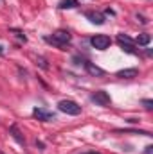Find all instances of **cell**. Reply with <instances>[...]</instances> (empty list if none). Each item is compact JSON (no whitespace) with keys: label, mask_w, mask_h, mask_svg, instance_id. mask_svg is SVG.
Segmentation results:
<instances>
[{"label":"cell","mask_w":153,"mask_h":154,"mask_svg":"<svg viewBox=\"0 0 153 154\" xmlns=\"http://www.w3.org/2000/svg\"><path fill=\"white\" fill-rule=\"evenodd\" d=\"M49 43H52V45H56V47H63V45H67V43H70V32L69 31H63V29H60V31H56V32H52V36H49V38H45Z\"/></svg>","instance_id":"1"},{"label":"cell","mask_w":153,"mask_h":154,"mask_svg":"<svg viewBox=\"0 0 153 154\" xmlns=\"http://www.w3.org/2000/svg\"><path fill=\"white\" fill-rule=\"evenodd\" d=\"M58 109L61 111V113H65V115H72L76 116L81 113V106L74 102V100H69V99H65V100H60L58 102Z\"/></svg>","instance_id":"2"},{"label":"cell","mask_w":153,"mask_h":154,"mask_svg":"<svg viewBox=\"0 0 153 154\" xmlns=\"http://www.w3.org/2000/svg\"><path fill=\"white\" fill-rule=\"evenodd\" d=\"M90 45L94 48H97V50H106L112 45V39H110V36H106V34H96V36L90 38Z\"/></svg>","instance_id":"3"},{"label":"cell","mask_w":153,"mask_h":154,"mask_svg":"<svg viewBox=\"0 0 153 154\" xmlns=\"http://www.w3.org/2000/svg\"><path fill=\"white\" fill-rule=\"evenodd\" d=\"M97 106H110V95L105 91V90H99V91H96V93H92V97H90Z\"/></svg>","instance_id":"4"},{"label":"cell","mask_w":153,"mask_h":154,"mask_svg":"<svg viewBox=\"0 0 153 154\" xmlns=\"http://www.w3.org/2000/svg\"><path fill=\"white\" fill-rule=\"evenodd\" d=\"M117 43L122 47V50H126V52H130V54H135V50H133V39L130 38V36L119 34V36H117Z\"/></svg>","instance_id":"5"},{"label":"cell","mask_w":153,"mask_h":154,"mask_svg":"<svg viewBox=\"0 0 153 154\" xmlns=\"http://www.w3.org/2000/svg\"><path fill=\"white\" fill-rule=\"evenodd\" d=\"M83 66H85V70H86L92 77H105V75H106V72H105L103 68L96 66V65H94V63H90V61H83Z\"/></svg>","instance_id":"6"},{"label":"cell","mask_w":153,"mask_h":154,"mask_svg":"<svg viewBox=\"0 0 153 154\" xmlns=\"http://www.w3.org/2000/svg\"><path fill=\"white\" fill-rule=\"evenodd\" d=\"M33 115H34V118H38L41 122H52V120L56 118L54 113H50V111H47V109H43V108H36V109L33 111Z\"/></svg>","instance_id":"7"},{"label":"cell","mask_w":153,"mask_h":154,"mask_svg":"<svg viewBox=\"0 0 153 154\" xmlns=\"http://www.w3.org/2000/svg\"><path fill=\"white\" fill-rule=\"evenodd\" d=\"M85 16H86L92 23H96V25H103V23H105V14H101V13L86 11V13H85Z\"/></svg>","instance_id":"8"},{"label":"cell","mask_w":153,"mask_h":154,"mask_svg":"<svg viewBox=\"0 0 153 154\" xmlns=\"http://www.w3.org/2000/svg\"><path fill=\"white\" fill-rule=\"evenodd\" d=\"M137 75H139L137 68H124V70L117 72V77H121V79H133V77H137Z\"/></svg>","instance_id":"9"},{"label":"cell","mask_w":153,"mask_h":154,"mask_svg":"<svg viewBox=\"0 0 153 154\" xmlns=\"http://www.w3.org/2000/svg\"><path fill=\"white\" fill-rule=\"evenodd\" d=\"M9 133H11V136H13V138H15V140H16V142H18L20 145H25V140H24V136H22V133L18 131V127H16L15 124H13V125L9 127Z\"/></svg>","instance_id":"10"},{"label":"cell","mask_w":153,"mask_h":154,"mask_svg":"<svg viewBox=\"0 0 153 154\" xmlns=\"http://www.w3.org/2000/svg\"><path fill=\"white\" fill-rule=\"evenodd\" d=\"M79 5V2L77 0H61L60 2V9H74V7H77Z\"/></svg>","instance_id":"11"},{"label":"cell","mask_w":153,"mask_h":154,"mask_svg":"<svg viewBox=\"0 0 153 154\" xmlns=\"http://www.w3.org/2000/svg\"><path fill=\"white\" fill-rule=\"evenodd\" d=\"M150 41H151V36H150V34H146V32L139 34V38H137V43H139V45H142V47L150 45Z\"/></svg>","instance_id":"12"},{"label":"cell","mask_w":153,"mask_h":154,"mask_svg":"<svg viewBox=\"0 0 153 154\" xmlns=\"http://www.w3.org/2000/svg\"><path fill=\"white\" fill-rule=\"evenodd\" d=\"M142 104H144V108H146V109H151V108H153V102L150 100V99H146V100H142Z\"/></svg>","instance_id":"13"},{"label":"cell","mask_w":153,"mask_h":154,"mask_svg":"<svg viewBox=\"0 0 153 154\" xmlns=\"http://www.w3.org/2000/svg\"><path fill=\"white\" fill-rule=\"evenodd\" d=\"M38 63H40V66H41V68H49V66H47V63H45V59H43V57H38Z\"/></svg>","instance_id":"14"},{"label":"cell","mask_w":153,"mask_h":154,"mask_svg":"<svg viewBox=\"0 0 153 154\" xmlns=\"http://www.w3.org/2000/svg\"><path fill=\"white\" fill-rule=\"evenodd\" d=\"M144 154H153V145H148L146 151H144Z\"/></svg>","instance_id":"15"},{"label":"cell","mask_w":153,"mask_h":154,"mask_svg":"<svg viewBox=\"0 0 153 154\" xmlns=\"http://www.w3.org/2000/svg\"><path fill=\"white\" fill-rule=\"evenodd\" d=\"M88 154H99V152H88Z\"/></svg>","instance_id":"16"},{"label":"cell","mask_w":153,"mask_h":154,"mask_svg":"<svg viewBox=\"0 0 153 154\" xmlns=\"http://www.w3.org/2000/svg\"><path fill=\"white\" fill-rule=\"evenodd\" d=\"M0 54H2V47H0Z\"/></svg>","instance_id":"17"},{"label":"cell","mask_w":153,"mask_h":154,"mask_svg":"<svg viewBox=\"0 0 153 154\" xmlns=\"http://www.w3.org/2000/svg\"><path fill=\"white\" fill-rule=\"evenodd\" d=\"M0 154H4V152H2V151H0Z\"/></svg>","instance_id":"18"}]
</instances>
